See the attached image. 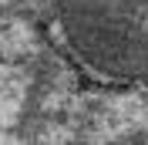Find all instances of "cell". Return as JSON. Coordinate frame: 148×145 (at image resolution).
I'll use <instances>...</instances> for the list:
<instances>
[{
	"instance_id": "cell-1",
	"label": "cell",
	"mask_w": 148,
	"mask_h": 145,
	"mask_svg": "<svg viewBox=\"0 0 148 145\" xmlns=\"http://www.w3.org/2000/svg\"><path fill=\"white\" fill-rule=\"evenodd\" d=\"M57 41L101 84L148 81V0H57Z\"/></svg>"
},
{
	"instance_id": "cell-2",
	"label": "cell",
	"mask_w": 148,
	"mask_h": 145,
	"mask_svg": "<svg viewBox=\"0 0 148 145\" xmlns=\"http://www.w3.org/2000/svg\"><path fill=\"white\" fill-rule=\"evenodd\" d=\"M121 145H148V132H138V135H131V138H125Z\"/></svg>"
}]
</instances>
